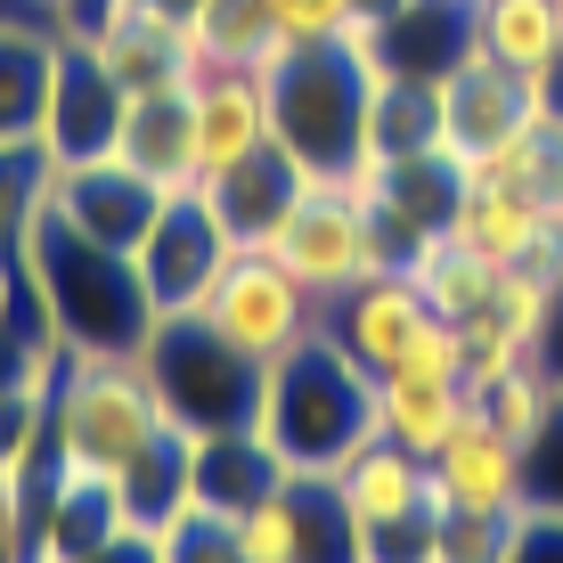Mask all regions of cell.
Masks as SVG:
<instances>
[{
  "label": "cell",
  "instance_id": "cell-9",
  "mask_svg": "<svg viewBox=\"0 0 563 563\" xmlns=\"http://www.w3.org/2000/svg\"><path fill=\"white\" fill-rule=\"evenodd\" d=\"M229 254H238V245H229L221 212H212L205 188H197V197H164V212H155V229H147V245H140L131 262H140V286H147L155 319H197Z\"/></svg>",
  "mask_w": 563,
  "mask_h": 563
},
{
  "label": "cell",
  "instance_id": "cell-19",
  "mask_svg": "<svg viewBox=\"0 0 563 563\" xmlns=\"http://www.w3.org/2000/svg\"><path fill=\"white\" fill-rule=\"evenodd\" d=\"M302 180H310V172H302L278 140H269V147L254 155V164H238L229 180H212V188H205V205L221 212L229 245H262L269 229H278V212L295 205V188H302Z\"/></svg>",
  "mask_w": 563,
  "mask_h": 563
},
{
  "label": "cell",
  "instance_id": "cell-22",
  "mask_svg": "<svg viewBox=\"0 0 563 563\" xmlns=\"http://www.w3.org/2000/svg\"><path fill=\"white\" fill-rule=\"evenodd\" d=\"M49 188H57V155L42 140H0V262H25V238L49 212Z\"/></svg>",
  "mask_w": 563,
  "mask_h": 563
},
{
  "label": "cell",
  "instance_id": "cell-6",
  "mask_svg": "<svg viewBox=\"0 0 563 563\" xmlns=\"http://www.w3.org/2000/svg\"><path fill=\"white\" fill-rule=\"evenodd\" d=\"M335 490V507L360 522L367 539V563H409L424 531H441L450 507H441V482H433V457L400 450V441L367 433L360 450L335 457V474H319Z\"/></svg>",
  "mask_w": 563,
  "mask_h": 563
},
{
  "label": "cell",
  "instance_id": "cell-5",
  "mask_svg": "<svg viewBox=\"0 0 563 563\" xmlns=\"http://www.w3.org/2000/svg\"><path fill=\"white\" fill-rule=\"evenodd\" d=\"M140 367H147L155 400H164V417L188 424L197 441L205 433H245L254 409H262V367L245 352H229L205 319H155Z\"/></svg>",
  "mask_w": 563,
  "mask_h": 563
},
{
  "label": "cell",
  "instance_id": "cell-10",
  "mask_svg": "<svg viewBox=\"0 0 563 563\" xmlns=\"http://www.w3.org/2000/svg\"><path fill=\"white\" fill-rule=\"evenodd\" d=\"M123 107H131V90L107 74V57L90 49L74 25H57V74H49L42 147L57 155V164H90V155H114V140H123Z\"/></svg>",
  "mask_w": 563,
  "mask_h": 563
},
{
  "label": "cell",
  "instance_id": "cell-3",
  "mask_svg": "<svg viewBox=\"0 0 563 563\" xmlns=\"http://www.w3.org/2000/svg\"><path fill=\"white\" fill-rule=\"evenodd\" d=\"M164 424L172 417H164V400H155L140 360H82V352H66V367H57V384H49L42 457L90 465V474H123Z\"/></svg>",
  "mask_w": 563,
  "mask_h": 563
},
{
  "label": "cell",
  "instance_id": "cell-21",
  "mask_svg": "<svg viewBox=\"0 0 563 563\" xmlns=\"http://www.w3.org/2000/svg\"><path fill=\"white\" fill-rule=\"evenodd\" d=\"M188 490H197V433H188V424H164V433L123 465V507H131V522L155 531Z\"/></svg>",
  "mask_w": 563,
  "mask_h": 563
},
{
  "label": "cell",
  "instance_id": "cell-26",
  "mask_svg": "<svg viewBox=\"0 0 563 563\" xmlns=\"http://www.w3.org/2000/svg\"><path fill=\"white\" fill-rule=\"evenodd\" d=\"M490 563H563V515L555 507H515Z\"/></svg>",
  "mask_w": 563,
  "mask_h": 563
},
{
  "label": "cell",
  "instance_id": "cell-15",
  "mask_svg": "<svg viewBox=\"0 0 563 563\" xmlns=\"http://www.w3.org/2000/svg\"><path fill=\"white\" fill-rule=\"evenodd\" d=\"M539 212L531 197H515V188H498V180H474V172H457V197L450 212H441V238L457 245V254H474V262H490V269H522V254H531V238H539Z\"/></svg>",
  "mask_w": 563,
  "mask_h": 563
},
{
  "label": "cell",
  "instance_id": "cell-7",
  "mask_svg": "<svg viewBox=\"0 0 563 563\" xmlns=\"http://www.w3.org/2000/svg\"><path fill=\"white\" fill-rule=\"evenodd\" d=\"M197 319L229 343V352H245L254 367H269V360L295 352V343L319 335L327 310H319V295H310L295 269L269 254V245H238V254L221 262V278H212V295H205Z\"/></svg>",
  "mask_w": 563,
  "mask_h": 563
},
{
  "label": "cell",
  "instance_id": "cell-27",
  "mask_svg": "<svg viewBox=\"0 0 563 563\" xmlns=\"http://www.w3.org/2000/svg\"><path fill=\"white\" fill-rule=\"evenodd\" d=\"M33 555V490L25 482H0V563Z\"/></svg>",
  "mask_w": 563,
  "mask_h": 563
},
{
  "label": "cell",
  "instance_id": "cell-30",
  "mask_svg": "<svg viewBox=\"0 0 563 563\" xmlns=\"http://www.w3.org/2000/svg\"><path fill=\"white\" fill-rule=\"evenodd\" d=\"M82 9H90V0H33V16H49V25H74Z\"/></svg>",
  "mask_w": 563,
  "mask_h": 563
},
{
  "label": "cell",
  "instance_id": "cell-28",
  "mask_svg": "<svg viewBox=\"0 0 563 563\" xmlns=\"http://www.w3.org/2000/svg\"><path fill=\"white\" fill-rule=\"evenodd\" d=\"M74 563H164V548H155V531H147V522H131V531L99 539V548H90V555H74Z\"/></svg>",
  "mask_w": 563,
  "mask_h": 563
},
{
  "label": "cell",
  "instance_id": "cell-32",
  "mask_svg": "<svg viewBox=\"0 0 563 563\" xmlns=\"http://www.w3.org/2000/svg\"><path fill=\"white\" fill-rule=\"evenodd\" d=\"M465 9H474V0H465Z\"/></svg>",
  "mask_w": 563,
  "mask_h": 563
},
{
  "label": "cell",
  "instance_id": "cell-17",
  "mask_svg": "<svg viewBox=\"0 0 563 563\" xmlns=\"http://www.w3.org/2000/svg\"><path fill=\"white\" fill-rule=\"evenodd\" d=\"M465 33H474L482 57H498L522 82H548L563 66V0H474L465 9Z\"/></svg>",
  "mask_w": 563,
  "mask_h": 563
},
{
  "label": "cell",
  "instance_id": "cell-29",
  "mask_svg": "<svg viewBox=\"0 0 563 563\" xmlns=\"http://www.w3.org/2000/svg\"><path fill=\"white\" fill-rule=\"evenodd\" d=\"M16 295H25V269L0 262V335H16V327H9V302H16Z\"/></svg>",
  "mask_w": 563,
  "mask_h": 563
},
{
  "label": "cell",
  "instance_id": "cell-25",
  "mask_svg": "<svg viewBox=\"0 0 563 563\" xmlns=\"http://www.w3.org/2000/svg\"><path fill=\"white\" fill-rule=\"evenodd\" d=\"M269 33H286V42L302 49H335V33L360 16V0H262Z\"/></svg>",
  "mask_w": 563,
  "mask_h": 563
},
{
  "label": "cell",
  "instance_id": "cell-31",
  "mask_svg": "<svg viewBox=\"0 0 563 563\" xmlns=\"http://www.w3.org/2000/svg\"><path fill=\"white\" fill-rule=\"evenodd\" d=\"M0 9H16V0H0ZM25 9H33V0H25Z\"/></svg>",
  "mask_w": 563,
  "mask_h": 563
},
{
  "label": "cell",
  "instance_id": "cell-13",
  "mask_svg": "<svg viewBox=\"0 0 563 563\" xmlns=\"http://www.w3.org/2000/svg\"><path fill=\"white\" fill-rule=\"evenodd\" d=\"M49 212H66L82 238L114 245V254H140L147 229H155V212H164V188L140 180L123 155H90V164H57Z\"/></svg>",
  "mask_w": 563,
  "mask_h": 563
},
{
  "label": "cell",
  "instance_id": "cell-1",
  "mask_svg": "<svg viewBox=\"0 0 563 563\" xmlns=\"http://www.w3.org/2000/svg\"><path fill=\"white\" fill-rule=\"evenodd\" d=\"M25 286L42 302V327L82 360H140L155 335V302L140 286V262L82 238L66 212H42L25 238Z\"/></svg>",
  "mask_w": 563,
  "mask_h": 563
},
{
  "label": "cell",
  "instance_id": "cell-16",
  "mask_svg": "<svg viewBox=\"0 0 563 563\" xmlns=\"http://www.w3.org/2000/svg\"><path fill=\"white\" fill-rule=\"evenodd\" d=\"M140 180H155L164 197H197V131H188V90H140L123 107V140H114Z\"/></svg>",
  "mask_w": 563,
  "mask_h": 563
},
{
  "label": "cell",
  "instance_id": "cell-12",
  "mask_svg": "<svg viewBox=\"0 0 563 563\" xmlns=\"http://www.w3.org/2000/svg\"><path fill=\"white\" fill-rule=\"evenodd\" d=\"M433 482H441V507L457 522H515L522 507V441H507L482 400L457 417V433L433 450Z\"/></svg>",
  "mask_w": 563,
  "mask_h": 563
},
{
  "label": "cell",
  "instance_id": "cell-4",
  "mask_svg": "<svg viewBox=\"0 0 563 563\" xmlns=\"http://www.w3.org/2000/svg\"><path fill=\"white\" fill-rule=\"evenodd\" d=\"M262 245L295 269L310 295H319V310H335L352 286H367V278H384V269H393L384 229H376V205L352 188V172H310Z\"/></svg>",
  "mask_w": 563,
  "mask_h": 563
},
{
  "label": "cell",
  "instance_id": "cell-14",
  "mask_svg": "<svg viewBox=\"0 0 563 563\" xmlns=\"http://www.w3.org/2000/svg\"><path fill=\"white\" fill-rule=\"evenodd\" d=\"M433 319L441 310L417 295L409 269H384V278H367V286H352V295L335 302V327H327V335H335L367 376H384V367H400V352H409Z\"/></svg>",
  "mask_w": 563,
  "mask_h": 563
},
{
  "label": "cell",
  "instance_id": "cell-11",
  "mask_svg": "<svg viewBox=\"0 0 563 563\" xmlns=\"http://www.w3.org/2000/svg\"><path fill=\"white\" fill-rule=\"evenodd\" d=\"M188 131H197V188L229 180L238 164L278 140V114H269V82L245 66H205L188 90Z\"/></svg>",
  "mask_w": 563,
  "mask_h": 563
},
{
  "label": "cell",
  "instance_id": "cell-20",
  "mask_svg": "<svg viewBox=\"0 0 563 563\" xmlns=\"http://www.w3.org/2000/svg\"><path fill=\"white\" fill-rule=\"evenodd\" d=\"M465 409H474V393L457 376H376V433L417 457H433Z\"/></svg>",
  "mask_w": 563,
  "mask_h": 563
},
{
  "label": "cell",
  "instance_id": "cell-23",
  "mask_svg": "<svg viewBox=\"0 0 563 563\" xmlns=\"http://www.w3.org/2000/svg\"><path fill=\"white\" fill-rule=\"evenodd\" d=\"M155 548H164V563H245V548H238V507L188 490L180 507L155 522Z\"/></svg>",
  "mask_w": 563,
  "mask_h": 563
},
{
  "label": "cell",
  "instance_id": "cell-18",
  "mask_svg": "<svg viewBox=\"0 0 563 563\" xmlns=\"http://www.w3.org/2000/svg\"><path fill=\"white\" fill-rule=\"evenodd\" d=\"M49 74H57V25L0 9V140H42Z\"/></svg>",
  "mask_w": 563,
  "mask_h": 563
},
{
  "label": "cell",
  "instance_id": "cell-8",
  "mask_svg": "<svg viewBox=\"0 0 563 563\" xmlns=\"http://www.w3.org/2000/svg\"><path fill=\"white\" fill-rule=\"evenodd\" d=\"M367 74L343 49H302L295 66L269 82V114H278V147L302 172H352L367 147Z\"/></svg>",
  "mask_w": 563,
  "mask_h": 563
},
{
  "label": "cell",
  "instance_id": "cell-2",
  "mask_svg": "<svg viewBox=\"0 0 563 563\" xmlns=\"http://www.w3.org/2000/svg\"><path fill=\"white\" fill-rule=\"evenodd\" d=\"M254 433L286 457V474H335V457L376 433V376L319 327L310 343L262 367Z\"/></svg>",
  "mask_w": 563,
  "mask_h": 563
},
{
  "label": "cell",
  "instance_id": "cell-24",
  "mask_svg": "<svg viewBox=\"0 0 563 563\" xmlns=\"http://www.w3.org/2000/svg\"><path fill=\"white\" fill-rule=\"evenodd\" d=\"M555 393H563V384H555L548 367L531 360V367H515V376H498L490 393H474V400H482V417H490V424H498V433H507V441H531L539 424H548Z\"/></svg>",
  "mask_w": 563,
  "mask_h": 563
}]
</instances>
